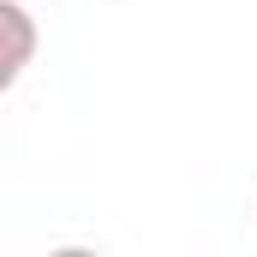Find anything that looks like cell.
Masks as SVG:
<instances>
[{"mask_svg":"<svg viewBox=\"0 0 257 257\" xmlns=\"http://www.w3.org/2000/svg\"><path fill=\"white\" fill-rule=\"evenodd\" d=\"M0 30H6V60H0V84L12 90L24 78V66L36 54V18L18 6V0H0Z\"/></svg>","mask_w":257,"mask_h":257,"instance_id":"obj_1","label":"cell"}]
</instances>
